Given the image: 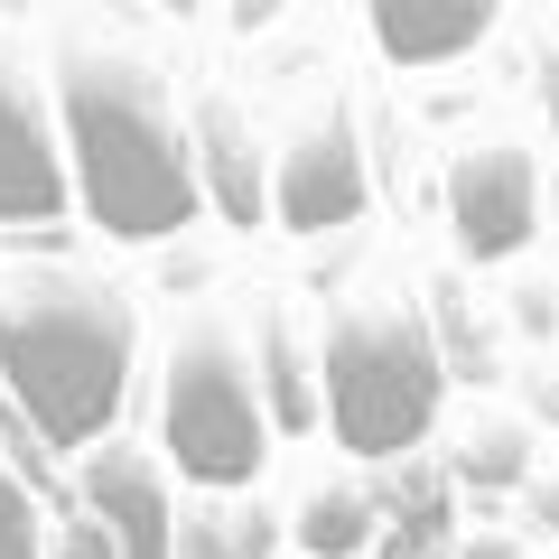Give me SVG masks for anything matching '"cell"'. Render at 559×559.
<instances>
[{"label":"cell","instance_id":"obj_3","mask_svg":"<svg viewBox=\"0 0 559 559\" xmlns=\"http://www.w3.org/2000/svg\"><path fill=\"white\" fill-rule=\"evenodd\" d=\"M318 382H326V419H336V439L355 457H401L439 419V345H429L419 318H401V308L336 318Z\"/></svg>","mask_w":559,"mask_h":559},{"label":"cell","instance_id":"obj_6","mask_svg":"<svg viewBox=\"0 0 559 559\" xmlns=\"http://www.w3.org/2000/svg\"><path fill=\"white\" fill-rule=\"evenodd\" d=\"M271 205L289 234H336V224L364 215V150L345 121H318L308 140L280 150V178H271Z\"/></svg>","mask_w":559,"mask_h":559},{"label":"cell","instance_id":"obj_10","mask_svg":"<svg viewBox=\"0 0 559 559\" xmlns=\"http://www.w3.org/2000/svg\"><path fill=\"white\" fill-rule=\"evenodd\" d=\"M364 540H373V503H364V495H345V485L308 495V513H299V550H318V559H355Z\"/></svg>","mask_w":559,"mask_h":559},{"label":"cell","instance_id":"obj_7","mask_svg":"<svg viewBox=\"0 0 559 559\" xmlns=\"http://www.w3.org/2000/svg\"><path fill=\"white\" fill-rule=\"evenodd\" d=\"M84 503L94 532L112 540V559H178V513H168V476L140 448H103L84 466Z\"/></svg>","mask_w":559,"mask_h":559},{"label":"cell","instance_id":"obj_2","mask_svg":"<svg viewBox=\"0 0 559 559\" xmlns=\"http://www.w3.org/2000/svg\"><path fill=\"white\" fill-rule=\"evenodd\" d=\"M66 140H75V187L112 242H168L197 215V168H187L178 112L150 66L75 57L66 66Z\"/></svg>","mask_w":559,"mask_h":559},{"label":"cell","instance_id":"obj_8","mask_svg":"<svg viewBox=\"0 0 559 559\" xmlns=\"http://www.w3.org/2000/svg\"><path fill=\"white\" fill-rule=\"evenodd\" d=\"M66 205V168L47 150V121L28 103L20 66L0 57V224H47Z\"/></svg>","mask_w":559,"mask_h":559},{"label":"cell","instance_id":"obj_5","mask_svg":"<svg viewBox=\"0 0 559 559\" xmlns=\"http://www.w3.org/2000/svg\"><path fill=\"white\" fill-rule=\"evenodd\" d=\"M448 215H457V242L476 261H513L540 224V178L513 140H476L457 168H448Z\"/></svg>","mask_w":559,"mask_h":559},{"label":"cell","instance_id":"obj_13","mask_svg":"<svg viewBox=\"0 0 559 559\" xmlns=\"http://www.w3.org/2000/svg\"><path fill=\"white\" fill-rule=\"evenodd\" d=\"M66 559H112V540H103V532H84V540H75Z\"/></svg>","mask_w":559,"mask_h":559},{"label":"cell","instance_id":"obj_1","mask_svg":"<svg viewBox=\"0 0 559 559\" xmlns=\"http://www.w3.org/2000/svg\"><path fill=\"white\" fill-rule=\"evenodd\" d=\"M0 382L38 439H103V419L121 411V382H131V299L84 271L0 280Z\"/></svg>","mask_w":559,"mask_h":559},{"label":"cell","instance_id":"obj_12","mask_svg":"<svg viewBox=\"0 0 559 559\" xmlns=\"http://www.w3.org/2000/svg\"><path fill=\"white\" fill-rule=\"evenodd\" d=\"M215 168H224V205H234V215H252V187H242V140H234V121H215Z\"/></svg>","mask_w":559,"mask_h":559},{"label":"cell","instance_id":"obj_9","mask_svg":"<svg viewBox=\"0 0 559 559\" xmlns=\"http://www.w3.org/2000/svg\"><path fill=\"white\" fill-rule=\"evenodd\" d=\"M495 28L485 0H373V47L392 66H448Z\"/></svg>","mask_w":559,"mask_h":559},{"label":"cell","instance_id":"obj_4","mask_svg":"<svg viewBox=\"0 0 559 559\" xmlns=\"http://www.w3.org/2000/svg\"><path fill=\"white\" fill-rule=\"evenodd\" d=\"M168 457L197 485L261 476V401L242 373V345L224 326H187L178 355H168Z\"/></svg>","mask_w":559,"mask_h":559},{"label":"cell","instance_id":"obj_11","mask_svg":"<svg viewBox=\"0 0 559 559\" xmlns=\"http://www.w3.org/2000/svg\"><path fill=\"white\" fill-rule=\"evenodd\" d=\"M0 559H38V503L10 466H0Z\"/></svg>","mask_w":559,"mask_h":559}]
</instances>
